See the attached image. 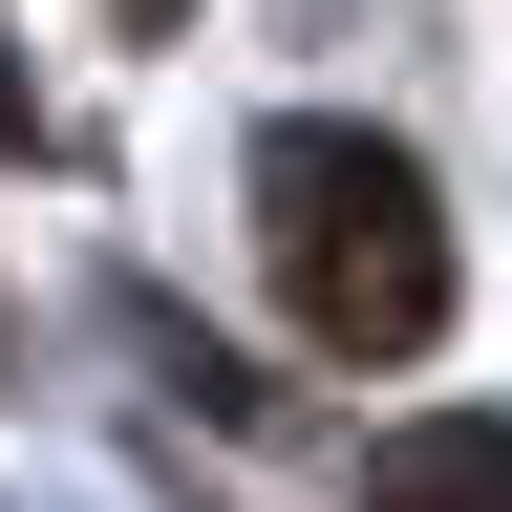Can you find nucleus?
<instances>
[{
	"mask_svg": "<svg viewBox=\"0 0 512 512\" xmlns=\"http://www.w3.org/2000/svg\"><path fill=\"white\" fill-rule=\"evenodd\" d=\"M363 512H512V406H427L363 448Z\"/></svg>",
	"mask_w": 512,
	"mask_h": 512,
	"instance_id": "f03ea898",
	"label": "nucleus"
},
{
	"mask_svg": "<svg viewBox=\"0 0 512 512\" xmlns=\"http://www.w3.org/2000/svg\"><path fill=\"white\" fill-rule=\"evenodd\" d=\"M256 235H278V299H299L320 363H427L448 342V214L384 128H342V107L256 128Z\"/></svg>",
	"mask_w": 512,
	"mask_h": 512,
	"instance_id": "f257e3e1",
	"label": "nucleus"
}]
</instances>
